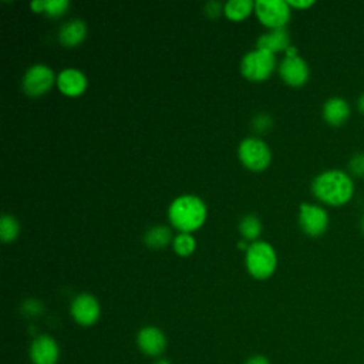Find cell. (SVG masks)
Wrapping results in <instances>:
<instances>
[{"mask_svg": "<svg viewBox=\"0 0 364 364\" xmlns=\"http://www.w3.org/2000/svg\"><path fill=\"white\" fill-rule=\"evenodd\" d=\"M354 181L341 169H327L318 173L311 182L313 195L324 205L344 206L354 196Z\"/></svg>", "mask_w": 364, "mask_h": 364, "instance_id": "obj_1", "label": "cell"}, {"mask_svg": "<svg viewBox=\"0 0 364 364\" xmlns=\"http://www.w3.org/2000/svg\"><path fill=\"white\" fill-rule=\"evenodd\" d=\"M173 228L189 233L200 228L206 219V206L198 196L183 195L176 198L168 210Z\"/></svg>", "mask_w": 364, "mask_h": 364, "instance_id": "obj_2", "label": "cell"}, {"mask_svg": "<svg viewBox=\"0 0 364 364\" xmlns=\"http://www.w3.org/2000/svg\"><path fill=\"white\" fill-rule=\"evenodd\" d=\"M277 264V256L272 245L266 242H253L246 250L247 272L256 279H267L273 274Z\"/></svg>", "mask_w": 364, "mask_h": 364, "instance_id": "obj_3", "label": "cell"}, {"mask_svg": "<svg viewBox=\"0 0 364 364\" xmlns=\"http://www.w3.org/2000/svg\"><path fill=\"white\" fill-rule=\"evenodd\" d=\"M274 54L267 50H255L242 58L240 71L250 81H264L274 70Z\"/></svg>", "mask_w": 364, "mask_h": 364, "instance_id": "obj_4", "label": "cell"}, {"mask_svg": "<svg viewBox=\"0 0 364 364\" xmlns=\"http://www.w3.org/2000/svg\"><path fill=\"white\" fill-rule=\"evenodd\" d=\"M240 162L250 171H263L269 166L272 154L269 146L257 138L243 139L237 149Z\"/></svg>", "mask_w": 364, "mask_h": 364, "instance_id": "obj_5", "label": "cell"}, {"mask_svg": "<svg viewBox=\"0 0 364 364\" xmlns=\"http://www.w3.org/2000/svg\"><path fill=\"white\" fill-rule=\"evenodd\" d=\"M255 11L259 20L272 30L283 28L290 18V6L284 0H257Z\"/></svg>", "mask_w": 364, "mask_h": 364, "instance_id": "obj_6", "label": "cell"}, {"mask_svg": "<svg viewBox=\"0 0 364 364\" xmlns=\"http://www.w3.org/2000/svg\"><path fill=\"white\" fill-rule=\"evenodd\" d=\"M299 225L307 236L318 237L328 228L327 210L318 205L301 203L299 210Z\"/></svg>", "mask_w": 364, "mask_h": 364, "instance_id": "obj_7", "label": "cell"}, {"mask_svg": "<svg viewBox=\"0 0 364 364\" xmlns=\"http://www.w3.org/2000/svg\"><path fill=\"white\" fill-rule=\"evenodd\" d=\"M54 73L44 64L31 65L23 77V88L26 94L38 97L46 94L54 84Z\"/></svg>", "mask_w": 364, "mask_h": 364, "instance_id": "obj_8", "label": "cell"}, {"mask_svg": "<svg viewBox=\"0 0 364 364\" xmlns=\"http://www.w3.org/2000/svg\"><path fill=\"white\" fill-rule=\"evenodd\" d=\"M71 316L80 326H92L100 317V304L88 293L78 294L71 303Z\"/></svg>", "mask_w": 364, "mask_h": 364, "instance_id": "obj_9", "label": "cell"}, {"mask_svg": "<svg viewBox=\"0 0 364 364\" xmlns=\"http://www.w3.org/2000/svg\"><path fill=\"white\" fill-rule=\"evenodd\" d=\"M279 74L282 77V80L291 85V87H301L307 82L309 80V65L307 63L299 57H284L280 63L279 67Z\"/></svg>", "mask_w": 364, "mask_h": 364, "instance_id": "obj_10", "label": "cell"}, {"mask_svg": "<svg viewBox=\"0 0 364 364\" xmlns=\"http://www.w3.org/2000/svg\"><path fill=\"white\" fill-rule=\"evenodd\" d=\"M58 357L60 348L51 336L43 334L31 341L30 358L33 364H57Z\"/></svg>", "mask_w": 364, "mask_h": 364, "instance_id": "obj_11", "label": "cell"}, {"mask_svg": "<svg viewBox=\"0 0 364 364\" xmlns=\"http://www.w3.org/2000/svg\"><path fill=\"white\" fill-rule=\"evenodd\" d=\"M139 350L149 357H159L166 347V337L158 327L146 326L139 330L136 336Z\"/></svg>", "mask_w": 364, "mask_h": 364, "instance_id": "obj_12", "label": "cell"}, {"mask_svg": "<svg viewBox=\"0 0 364 364\" xmlns=\"http://www.w3.org/2000/svg\"><path fill=\"white\" fill-rule=\"evenodd\" d=\"M351 115L350 104L341 97H331L323 105V118L330 127L344 125Z\"/></svg>", "mask_w": 364, "mask_h": 364, "instance_id": "obj_13", "label": "cell"}, {"mask_svg": "<svg viewBox=\"0 0 364 364\" xmlns=\"http://www.w3.org/2000/svg\"><path fill=\"white\" fill-rule=\"evenodd\" d=\"M58 90L68 97H77L85 91L87 78L75 68H65L57 75Z\"/></svg>", "mask_w": 364, "mask_h": 364, "instance_id": "obj_14", "label": "cell"}, {"mask_svg": "<svg viewBox=\"0 0 364 364\" xmlns=\"http://www.w3.org/2000/svg\"><path fill=\"white\" fill-rule=\"evenodd\" d=\"M257 48L260 50H267L270 53H277V51H286L290 47V37L289 31L283 28H274L267 34H263L257 38L256 43Z\"/></svg>", "mask_w": 364, "mask_h": 364, "instance_id": "obj_15", "label": "cell"}, {"mask_svg": "<svg viewBox=\"0 0 364 364\" xmlns=\"http://www.w3.org/2000/svg\"><path fill=\"white\" fill-rule=\"evenodd\" d=\"M85 33L87 27L82 20H71L60 28L58 38L64 47H75L84 40Z\"/></svg>", "mask_w": 364, "mask_h": 364, "instance_id": "obj_16", "label": "cell"}, {"mask_svg": "<svg viewBox=\"0 0 364 364\" xmlns=\"http://www.w3.org/2000/svg\"><path fill=\"white\" fill-rule=\"evenodd\" d=\"M172 233L171 229L161 225V226H154L151 228L145 236H144V242L146 246L152 247V249H162L165 247L169 242H171Z\"/></svg>", "mask_w": 364, "mask_h": 364, "instance_id": "obj_17", "label": "cell"}, {"mask_svg": "<svg viewBox=\"0 0 364 364\" xmlns=\"http://www.w3.org/2000/svg\"><path fill=\"white\" fill-rule=\"evenodd\" d=\"M253 9H255V3L250 0H229L225 4L223 11L228 18L233 21H239L246 18Z\"/></svg>", "mask_w": 364, "mask_h": 364, "instance_id": "obj_18", "label": "cell"}, {"mask_svg": "<svg viewBox=\"0 0 364 364\" xmlns=\"http://www.w3.org/2000/svg\"><path fill=\"white\" fill-rule=\"evenodd\" d=\"M70 3L67 0H37L31 1L30 7L34 11H44L50 17H60L65 13Z\"/></svg>", "mask_w": 364, "mask_h": 364, "instance_id": "obj_19", "label": "cell"}, {"mask_svg": "<svg viewBox=\"0 0 364 364\" xmlns=\"http://www.w3.org/2000/svg\"><path fill=\"white\" fill-rule=\"evenodd\" d=\"M239 230L246 240H255L262 232V223L255 215H246L239 223Z\"/></svg>", "mask_w": 364, "mask_h": 364, "instance_id": "obj_20", "label": "cell"}, {"mask_svg": "<svg viewBox=\"0 0 364 364\" xmlns=\"http://www.w3.org/2000/svg\"><path fill=\"white\" fill-rule=\"evenodd\" d=\"M18 235V223L11 215H3L0 220V237L4 243L13 242Z\"/></svg>", "mask_w": 364, "mask_h": 364, "instance_id": "obj_21", "label": "cell"}, {"mask_svg": "<svg viewBox=\"0 0 364 364\" xmlns=\"http://www.w3.org/2000/svg\"><path fill=\"white\" fill-rule=\"evenodd\" d=\"M195 239L189 233H181L173 239V249L179 256H189L195 250Z\"/></svg>", "mask_w": 364, "mask_h": 364, "instance_id": "obj_22", "label": "cell"}, {"mask_svg": "<svg viewBox=\"0 0 364 364\" xmlns=\"http://www.w3.org/2000/svg\"><path fill=\"white\" fill-rule=\"evenodd\" d=\"M348 173L355 178H364V152H355L350 158Z\"/></svg>", "mask_w": 364, "mask_h": 364, "instance_id": "obj_23", "label": "cell"}, {"mask_svg": "<svg viewBox=\"0 0 364 364\" xmlns=\"http://www.w3.org/2000/svg\"><path fill=\"white\" fill-rule=\"evenodd\" d=\"M23 311L30 316H37L43 311V304L38 300H33V299L26 300L23 303Z\"/></svg>", "mask_w": 364, "mask_h": 364, "instance_id": "obj_24", "label": "cell"}, {"mask_svg": "<svg viewBox=\"0 0 364 364\" xmlns=\"http://www.w3.org/2000/svg\"><path fill=\"white\" fill-rule=\"evenodd\" d=\"M272 125V119L269 115H257L253 121V127L256 131H264L266 128H269Z\"/></svg>", "mask_w": 364, "mask_h": 364, "instance_id": "obj_25", "label": "cell"}, {"mask_svg": "<svg viewBox=\"0 0 364 364\" xmlns=\"http://www.w3.org/2000/svg\"><path fill=\"white\" fill-rule=\"evenodd\" d=\"M287 4L290 6V7H294V9H309V7H311L313 4H314V1L313 0H289L287 1Z\"/></svg>", "mask_w": 364, "mask_h": 364, "instance_id": "obj_26", "label": "cell"}, {"mask_svg": "<svg viewBox=\"0 0 364 364\" xmlns=\"http://www.w3.org/2000/svg\"><path fill=\"white\" fill-rule=\"evenodd\" d=\"M205 11L208 16L210 17H216L220 11V4L216 3V1H209L206 6H205Z\"/></svg>", "mask_w": 364, "mask_h": 364, "instance_id": "obj_27", "label": "cell"}, {"mask_svg": "<svg viewBox=\"0 0 364 364\" xmlns=\"http://www.w3.org/2000/svg\"><path fill=\"white\" fill-rule=\"evenodd\" d=\"M245 364H270V363H269V360H267L264 355L257 354V355H252V357H249V358L246 360V363H245Z\"/></svg>", "mask_w": 364, "mask_h": 364, "instance_id": "obj_28", "label": "cell"}, {"mask_svg": "<svg viewBox=\"0 0 364 364\" xmlns=\"http://www.w3.org/2000/svg\"><path fill=\"white\" fill-rule=\"evenodd\" d=\"M357 109L360 111L361 115H364V92L357 100Z\"/></svg>", "mask_w": 364, "mask_h": 364, "instance_id": "obj_29", "label": "cell"}, {"mask_svg": "<svg viewBox=\"0 0 364 364\" xmlns=\"http://www.w3.org/2000/svg\"><path fill=\"white\" fill-rule=\"evenodd\" d=\"M154 364H171V363H169V360H166V358H158Z\"/></svg>", "mask_w": 364, "mask_h": 364, "instance_id": "obj_30", "label": "cell"}, {"mask_svg": "<svg viewBox=\"0 0 364 364\" xmlns=\"http://www.w3.org/2000/svg\"><path fill=\"white\" fill-rule=\"evenodd\" d=\"M360 230H361V233H363V236H364V213H363V216L360 218Z\"/></svg>", "mask_w": 364, "mask_h": 364, "instance_id": "obj_31", "label": "cell"}, {"mask_svg": "<svg viewBox=\"0 0 364 364\" xmlns=\"http://www.w3.org/2000/svg\"><path fill=\"white\" fill-rule=\"evenodd\" d=\"M237 247L247 250V247H249V246H246V243H245V242H239V243H237Z\"/></svg>", "mask_w": 364, "mask_h": 364, "instance_id": "obj_32", "label": "cell"}]
</instances>
